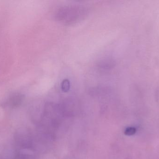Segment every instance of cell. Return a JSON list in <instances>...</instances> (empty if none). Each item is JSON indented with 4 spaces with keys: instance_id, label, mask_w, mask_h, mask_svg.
<instances>
[{
    "instance_id": "6da1fadb",
    "label": "cell",
    "mask_w": 159,
    "mask_h": 159,
    "mask_svg": "<svg viewBox=\"0 0 159 159\" xmlns=\"http://www.w3.org/2000/svg\"><path fill=\"white\" fill-rule=\"evenodd\" d=\"M87 7L82 5L73 4L64 6L56 12V19L62 23L73 24L85 18L89 13Z\"/></svg>"
},
{
    "instance_id": "7a4b0ae2",
    "label": "cell",
    "mask_w": 159,
    "mask_h": 159,
    "mask_svg": "<svg viewBox=\"0 0 159 159\" xmlns=\"http://www.w3.org/2000/svg\"><path fill=\"white\" fill-rule=\"evenodd\" d=\"M115 63V61L112 59L105 58L100 61L98 63V67L102 71H107L114 67Z\"/></svg>"
},
{
    "instance_id": "3957f363",
    "label": "cell",
    "mask_w": 159,
    "mask_h": 159,
    "mask_svg": "<svg viewBox=\"0 0 159 159\" xmlns=\"http://www.w3.org/2000/svg\"><path fill=\"white\" fill-rule=\"evenodd\" d=\"M136 129L134 127H128L125 129L124 133L127 136H132L136 133Z\"/></svg>"
}]
</instances>
